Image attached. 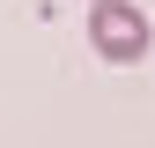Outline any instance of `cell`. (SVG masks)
<instances>
[{
    "mask_svg": "<svg viewBox=\"0 0 155 148\" xmlns=\"http://www.w3.org/2000/svg\"><path fill=\"white\" fill-rule=\"evenodd\" d=\"M148 15L133 8V0H96L89 8V45L104 52V59H118V67H133V59H148Z\"/></svg>",
    "mask_w": 155,
    "mask_h": 148,
    "instance_id": "cell-1",
    "label": "cell"
}]
</instances>
